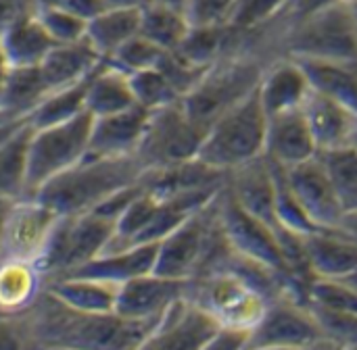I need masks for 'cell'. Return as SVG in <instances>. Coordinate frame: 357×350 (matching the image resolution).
Listing matches in <instances>:
<instances>
[{"label":"cell","mask_w":357,"mask_h":350,"mask_svg":"<svg viewBox=\"0 0 357 350\" xmlns=\"http://www.w3.org/2000/svg\"><path fill=\"white\" fill-rule=\"evenodd\" d=\"M144 169L136 157L92 159L84 157L77 165L44 184L31 198L42 200L59 215L94 211L119 190L136 184Z\"/></svg>","instance_id":"1"},{"label":"cell","mask_w":357,"mask_h":350,"mask_svg":"<svg viewBox=\"0 0 357 350\" xmlns=\"http://www.w3.org/2000/svg\"><path fill=\"white\" fill-rule=\"evenodd\" d=\"M218 198L220 194L188 215L159 242L155 273L169 280L188 282L222 263L230 246L220 228Z\"/></svg>","instance_id":"2"},{"label":"cell","mask_w":357,"mask_h":350,"mask_svg":"<svg viewBox=\"0 0 357 350\" xmlns=\"http://www.w3.org/2000/svg\"><path fill=\"white\" fill-rule=\"evenodd\" d=\"M268 65L270 61L253 52H236L215 61L184 94L180 100L182 109L199 127L207 132L218 117L259 88Z\"/></svg>","instance_id":"3"},{"label":"cell","mask_w":357,"mask_h":350,"mask_svg":"<svg viewBox=\"0 0 357 350\" xmlns=\"http://www.w3.org/2000/svg\"><path fill=\"white\" fill-rule=\"evenodd\" d=\"M266 127L268 115L255 90L207 127L197 159L215 171L230 173L232 169L264 157Z\"/></svg>","instance_id":"4"},{"label":"cell","mask_w":357,"mask_h":350,"mask_svg":"<svg viewBox=\"0 0 357 350\" xmlns=\"http://www.w3.org/2000/svg\"><path fill=\"white\" fill-rule=\"evenodd\" d=\"M184 296L205 309L220 326L253 330L272 303L249 278L218 267L186 282Z\"/></svg>","instance_id":"5"},{"label":"cell","mask_w":357,"mask_h":350,"mask_svg":"<svg viewBox=\"0 0 357 350\" xmlns=\"http://www.w3.org/2000/svg\"><path fill=\"white\" fill-rule=\"evenodd\" d=\"M282 54L291 58L357 63L356 21L339 2L307 13L289 25L282 38Z\"/></svg>","instance_id":"6"},{"label":"cell","mask_w":357,"mask_h":350,"mask_svg":"<svg viewBox=\"0 0 357 350\" xmlns=\"http://www.w3.org/2000/svg\"><path fill=\"white\" fill-rule=\"evenodd\" d=\"M115 234V219L86 211L77 215H61L46 248L36 261L44 282L65 278L96 255H100Z\"/></svg>","instance_id":"7"},{"label":"cell","mask_w":357,"mask_h":350,"mask_svg":"<svg viewBox=\"0 0 357 350\" xmlns=\"http://www.w3.org/2000/svg\"><path fill=\"white\" fill-rule=\"evenodd\" d=\"M90 127L92 115L84 111L67 121L33 129L29 142L25 198H31L44 184L77 165L86 157Z\"/></svg>","instance_id":"8"},{"label":"cell","mask_w":357,"mask_h":350,"mask_svg":"<svg viewBox=\"0 0 357 350\" xmlns=\"http://www.w3.org/2000/svg\"><path fill=\"white\" fill-rule=\"evenodd\" d=\"M205 129L182 109V102L151 111L142 140L134 152L144 171H157L197 159Z\"/></svg>","instance_id":"9"},{"label":"cell","mask_w":357,"mask_h":350,"mask_svg":"<svg viewBox=\"0 0 357 350\" xmlns=\"http://www.w3.org/2000/svg\"><path fill=\"white\" fill-rule=\"evenodd\" d=\"M333 349L310 303L289 296L272 301L261 321L251 330L247 349Z\"/></svg>","instance_id":"10"},{"label":"cell","mask_w":357,"mask_h":350,"mask_svg":"<svg viewBox=\"0 0 357 350\" xmlns=\"http://www.w3.org/2000/svg\"><path fill=\"white\" fill-rule=\"evenodd\" d=\"M218 217H220L222 234H224L228 246L236 255H241L245 259H251L255 263H261V265H266V267H270V269L291 278L289 271H287L282 253H280L276 230L270 228L268 223L259 221L251 213H247L234 200V196L228 192L226 186L222 188L220 198H218Z\"/></svg>","instance_id":"11"},{"label":"cell","mask_w":357,"mask_h":350,"mask_svg":"<svg viewBox=\"0 0 357 350\" xmlns=\"http://www.w3.org/2000/svg\"><path fill=\"white\" fill-rule=\"evenodd\" d=\"M59 217V213L38 198L10 202L0 223V261L15 259L36 263Z\"/></svg>","instance_id":"12"},{"label":"cell","mask_w":357,"mask_h":350,"mask_svg":"<svg viewBox=\"0 0 357 350\" xmlns=\"http://www.w3.org/2000/svg\"><path fill=\"white\" fill-rule=\"evenodd\" d=\"M289 188L305 215L318 230H337L345 205L337 194L318 154L291 169H284Z\"/></svg>","instance_id":"13"},{"label":"cell","mask_w":357,"mask_h":350,"mask_svg":"<svg viewBox=\"0 0 357 350\" xmlns=\"http://www.w3.org/2000/svg\"><path fill=\"white\" fill-rule=\"evenodd\" d=\"M220 330V324L197 303L180 296L157 321L142 349L203 350Z\"/></svg>","instance_id":"14"},{"label":"cell","mask_w":357,"mask_h":350,"mask_svg":"<svg viewBox=\"0 0 357 350\" xmlns=\"http://www.w3.org/2000/svg\"><path fill=\"white\" fill-rule=\"evenodd\" d=\"M186 282L163 278L155 271L138 276L117 288L115 315L126 321H159L161 315L184 296Z\"/></svg>","instance_id":"15"},{"label":"cell","mask_w":357,"mask_h":350,"mask_svg":"<svg viewBox=\"0 0 357 350\" xmlns=\"http://www.w3.org/2000/svg\"><path fill=\"white\" fill-rule=\"evenodd\" d=\"M151 111L140 104L105 117H92L90 142L86 157L92 159H115L132 157L142 140Z\"/></svg>","instance_id":"16"},{"label":"cell","mask_w":357,"mask_h":350,"mask_svg":"<svg viewBox=\"0 0 357 350\" xmlns=\"http://www.w3.org/2000/svg\"><path fill=\"white\" fill-rule=\"evenodd\" d=\"M226 188L247 213L276 228V177L266 157L232 169L226 177Z\"/></svg>","instance_id":"17"},{"label":"cell","mask_w":357,"mask_h":350,"mask_svg":"<svg viewBox=\"0 0 357 350\" xmlns=\"http://www.w3.org/2000/svg\"><path fill=\"white\" fill-rule=\"evenodd\" d=\"M318 154V146L303 117V111H289L268 117L264 157L282 169H291Z\"/></svg>","instance_id":"18"},{"label":"cell","mask_w":357,"mask_h":350,"mask_svg":"<svg viewBox=\"0 0 357 350\" xmlns=\"http://www.w3.org/2000/svg\"><path fill=\"white\" fill-rule=\"evenodd\" d=\"M301 111L310 125L318 152L356 144L357 113L349 106L310 88Z\"/></svg>","instance_id":"19"},{"label":"cell","mask_w":357,"mask_h":350,"mask_svg":"<svg viewBox=\"0 0 357 350\" xmlns=\"http://www.w3.org/2000/svg\"><path fill=\"white\" fill-rule=\"evenodd\" d=\"M157 246L159 242L153 244H136V246H126V248H107L69 276L73 278H90V280H100L107 284L121 286L138 276L155 271V261H157ZM67 278V276H65Z\"/></svg>","instance_id":"20"},{"label":"cell","mask_w":357,"mask_h":350,"mask_svg":"<svg viewBox=\"0 0 357 350\" xmlns=\"http://www.w3.org/2000/svg\"><path fill=\"white\" fill-rule=\"evenodd\" d=\"M257 94L268 117L280 115L303 106V100L310 94V81L297 61L280 56L266 67Z\"/></svg>","instance_id":"21"},{"label":"cell","mask_w":357,"mask_h":350,"mask_svg":"<svg viewBox=\"0 0 357 350\" xmlns=\"http://www.w3.org/2000/svg\"><path fill=\"white\" fill-rule=\"evenodd\" d=\"M307 263L316 280L341 282L357 269V244L337 230H318L303 236Z\"/></svg>","instance_id":"22"},{"label":"cell","mask_w":357,"mask_h":350,"mask_svg":"<svg viewBox=\"0 0 357 350\" xmlns=\"http://www.w3.org/2000/svg\"><path fill=\"white\" fill-rule=\"evenodd\" d=\"M102 61L105 58L84 38L69 44H54L42 58L38 69L48 92H52L88 77L102 65Z\"/></svg>","instance_id":"23"},{"label":"cell","mask_w":357,"mask_h":350,"mask_svg":"<svg viewBox=\"0 0 357 350\" xmlns=\"http://www.w3.org/2000/svg\"><path fill=\"white\" fill-rule=\"evenodd\" d=\"M117 288L119 286L115 284H107L90 278H73V276L44 282V290L48 294H52L65 307L88 315L113 313L117 301Z\"/></svg>","instance_id":"24"},{"label":"cell","mask_w":357,"mask_h":350,"mask_svg":"<svg viewBox=\"0 0 357 350\" xmlns=\"http://www.w3.org/2000/svg\"><path fill=\"white\" fill-rule=\"evenodd\" d=\"M136 106L130 75L115 69L107 61L92 73L86 88V111L92 117L115 115Z\"/></svg>","instance_id":"25"},{"label":"cell","mask_w":357,"mask_h":350,"mask_svg":"<svg viewBox=\"0 0 357 350\" xmlns=\"http://www.w3.org/2000/svg\"><path fill=\"white\" fill-rule=\"evenodd\" d=\"M303 69L310 88L357 113V63L293 58Z\"/></svg>","instance_id":"26"},{"label":"cell","mask_w":357,"mask_h":350,"mask_svg":"<svg viewBox=\"0 0 357 350\" xmlns=\"http://www.w3.org/2000/svg\"><path fill=\"white\" fill-rule=\"evenodd\" d=\"M31 134L33 127L25 119L8 138L0 142V200L15 202L25 198Z\"/></svg>","instance_id":"27"},{"label":"cell","mask_w":357,"mask_h":350,"mask_svg":"<svg viewBox=\"0 0 357 350\" xmlns=\"http://www.w3.org/2000/svg\"><path fill=\"white\" fill-rule=\"evenodd\" d=\"M54 40L42 27L38 15H31L0 35V52L8 67H38Z\"/></svg>","instance_id":"28"},{"label":"cell","mask_w":357,"mask_h":350,"mask_svg":"<svg viewBox=\"0 0 357 350\" xmlns=\"http://www.w3.org/2000/svg\"><path fill=\"white\" fill-rule=\"evenodd\" d=\"M136 33H140V8L130 6H107L86 25V40L102 58Z\"/></svg>","instance_id":"29"},{"label":"cell","mask_w":357,"mask_h":350,"mask_svg":"<svg viewBox=\"0 0 357 350\" xmlns=\"http://www.w3.org/2000/svg\"><path fill=\"white\" fill-rule=\"evenodd\" d=\"M44 278L31 261H0V313L25 311L42 292Z\"/></svg>","instance_id":"30"},{"label":"cell","mask_w":357,"mask_h":350,"mask_svg":"<svg viewBox=\"0 0 357 350\" xmlns=\"http://www.w3.org/2000/svg\"><path fill=\"white\" fill-rule=\"evenodd\" d=\"M46 94L48 88L38 67H8L0 96V111L8 117L27 119Z\"/></svg>","instance_id":"31"},{"label":"cell","mask_w":357,"mask_h":350,"mask_svg":"<svg viewBox=\"0 0 357 350\" xmlns=\"http://www.w3.org/2000/svg\"><path fill=\"white\" fill-rule=\"evenodd\" d=\"M190 25L180 8L149 0L140 6V33L163 50H176L186 38Z\"/></svg>","instance_id":"32"},{"label":"cell","mask_w":357,"mask_h":350,"mask_svg":"<svg viewBox=\"0 0 357 350\" xmlns=\"http://www.w3.org/2000/svg\"><path fill=\"white\" fill-rule=\"evenodd\" d=\"M90 77H92V73L71 86L48 92L42 98V102L27 115V121L31 123V127L38 129V127L54 125V123L67 121V119L84 113L86 111V88H88Z\"/></svg>","instance_id":"33"},{"label":"cell","mask_w":357,"mask_h":350,"mask_svg":"<svg viewBox=\"0 0 357 350\" xmlns=\"http://www.w3.org/2000/svg\"><path fill=\"white\" fill-rule=\"evenodd\" d=\"M337 194L341 196L345 211L357 207V144L318 152Z\"/></svg>","instance_id":"34"},{"label":"cell","mask_w":357,"mask_h":350,"mask_svg":"<svg viewBox=\"0 0 357 350\" xmlns=\"http://www.w3.org/2000/svg\"><path fill=\"white\" fill-rule=\"evenodd\" d=\"M130 83L134 90L136 104H140L146 111H157V109H163V106H169V104H176L182 100L176 86L169 81V77L159 67L132 73Z\"/></svg>","instance_id":"35"},{"label":"cell","mask_w":357,"mask_h":350,"mask_svg":"<svg viewBox=\"0 0 357 350\" xmlns=\"http://www.w3.org/2000/svg\"><path fill=\"white\" fill-rule=\"evenodd\" d=\"M167 50H163L161 46L153 44L149 38H144L142 33L132 35L128 42H123L111 56H107L105 61L109 65H113L115 69L132 75L144 69H153L157 67Z\"/></svg>","instance_id":"36"},{"label":"cell","mask_w":357,"mask_h":350,"mask_svg":"<svg viewBox=\"0 0 357 350\" xmlns=\"http://www.w3.org/2000/svg\"><path fill=\"white\" fill-rule=\"evenodd\" d=\"M310 307L333 349H357V315L310 301Z\"/></svg>","instance_id":"37"},{"label":"cell","mask_w":357,"mask_h":350,"mask_svg":"<svg viewBox=\"0 0 357 350\" xmlns=\"http://www.w3.org/2000/svg\"><path fill=\"white\" fill-rule=\"evenodd\" d=\"M42 27L48 31V35L54 40V44H69V42H77L86 38V21L71 15L69 10L61 8V6H52V8H42L36 13Z\"/></svg>","instance_id":"38"},{"label":"cell","mask_w":357,"mask_h":350,"mask_svg":"<svg viewBox=\"0 0 357 350\" xmlns=\"http://www.w3.org/2000/svg\"><path fill=\"white\" fill-rule=\"evenodd\" d=\"M238 0H186L184 17L190 27H215L228 25Z\"/></svg>","instance_id":"39"},{"label":"cell","mask_w":357,"mask_h":350,"mask_svg":"<svg viewBox=\"0 0 357 350\" xmlns=\"http://www.w3.org/2000/svg\"><path fill=\"white\" fill-rule=\"evenodd\" d=\"M38 13L33 0H0V35L15 23Z\"/></svg>","instance_id":"40"},{"label":"cell","mask_w":357,"mask_h":350,"mask_svg":"<svg viewBox=\"0 0 357 350\" xmlns=\"http://www.w3.org/2000/svg\"><path fill=\"white\" fill-rule=\"evenodd\" d=\"M249 330H238V328H226L220 326L215 336L211 338L207 350H238L249 347Z\"/></svg>","instance_id":"41"},{"label":"cell","mask_w":357,"mask_h":350,"mask_svg":"<svg viewBox=\"0 0 357 350\" xmlns=\"http://www.w3.org/2000/svg\"><path fill=\"white\" fill-rule=\"evenodd\" d=\"M59 6L65 8V10H69L71 15L84 19L86 23L90 19H94L96 15H100L107 8L105 0H63Z\"/></svg>","instance_id":"42"},{"label":"cell","mask_w":357,"mask_h":350,"mask_svg":"<svg viewBox=\"0 0 357 350\" xmlns=\"http://www.w3.org/2000/svg\"><path fill=\"white\" fill-rule=\"evenodd\" d=\"M331 2H337V0H287L282 10L291 17V21H295V19H299L307 13H314Z\"/></svg>","instance_id":"43"},{"label":"cell","mask_w":357,"mask_h":350,"mask_svg":"<svg viewBox=\"0 0 357 350\" xmlns=\"http://www.w3.org/2000/svg\"><path fill=\"white\" fill-rule=\"evenodd\" d=\"M337 232H341L345 238H349L351 242L357 244V207L354 209H347L337 225Z\"/></svg>","instance_id":"44"},{"label":"cell","mask_w":357,"mask_h":350,"mask_svg":"<svg viewBox=\"0 0 357 350\" xmlns=\"http://www.w3.org/2000/svg\"><path fill=\"white\" fill-rule=\"evenodd\" d=\"M149 0H105L107 6H130V8H140Z\"/></svg>","instance_id":"45"},{"label":"cell","mask_w":357,"mask_h":350,"mask_svg":"<svg viewBox=\"0 0 357 350\" xmlns=\"http://www.w3.org/2000/svg\"><path fill=\"white\" fill-rule=\"evenodd\" d=\"M6 73H8V65L0 52V96H2V88H4V79H6Z\"/></svg>","instance_id":"46"},{"label":"cell","mask_w":357,"mask_h":350,"mask_svg":"<svg viewBox=\"0 0 357 350\" xmlns=\"http://www.w3.org/2000/svg\"><path fill=\"white\" fill-rule=\"evenodd\" d=\"M33 2H36L38 10H42V8H52V6H59L63 0H33Z\"/></svg>","instance_id":"47"},{"label":"cell","mask_w":357,"mask_h":350,"mask_svg":"<svg viewBox=\"0 0 357 350\" xmlns=\"http://www.w3.org/2000/svg\"><path fill=\"white\" fill-rule=\"evenodd\" d=\"M347 10H349V15L354 17V21H356V25H357V0H349L347 4H343Z\"/></svg>","instance_id":"48"},{"label":"cell","mask_w":357,"mask_h":350,"mask_svg":"<svg viewBox=\"0 0 357 350\" xmlns=\"http://www.w3.org/2000/svg\"><path fill=\"white\" fill-rule=\"evenodd\" d=\"M343 284H347L349 288H354V290H357V269L351 273V276H347L345 280H341Z\"/></svg>","instance_id":"49"},{"label":"cell","mask_w":357,"mask_h":350,"mask_svg":"<svg viewBox=\"0 0 357 350\" xmlns=\"http://www.w3.org/2000/svg\"><path fill=\"white\" fill-rule=\"evenodd\" d=\"M157 2H161V4H167V6H174V8H184V2L186 0H157Z\"/></svg>","instance_id":"50"},{"label":"cell","mask_w":357,"mask_h":350,"mask_svg":"<svg viewBox=\"0 0 357 350\" xmlns=\"http://www.w3.org/2000/svg\"><path fill=\"white\" fill-rule=\"evenodd\" d=\"M6 117H8V115H6V113H2V111H0V121H2V119H6ZM19 119H21V117H19Z\"/></svg>","instance_id":"51"},{"label":"cell","mask_w":357,"mask_h":350,"mask_svg":"<svg viewBox=\"0 0 357 350\" xmlns=\"http://www.w3.org/2000/svg\"><path fill=\"white\" fill-rule=\"evenodd\" d=\"M356 144H357V138H356Z\"/></svg>","instance_id":"52"}]
</instances>
